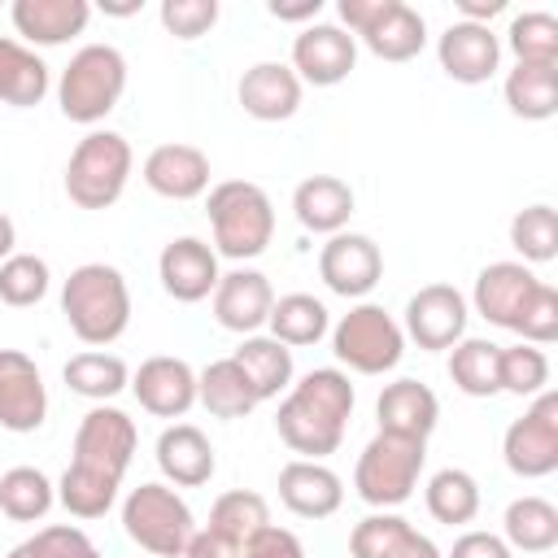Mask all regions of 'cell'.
Instances as JSON below:
<instances>
[{"instance_id":"603a6c76","label":"cell","mask_w":558,"mask_h":558,"mask_svg":"<svg viewBox=\"0 0 558 558\" xmlns=\"http://www.w3.org/2000/svg\"><path fill=\"white\" fill-rule=\"evenodd\" d=\"M153 458H157V471L166 475L170 488H201L218 471V453H214L209 436L201 427H192V423L161 427Z\"/></svg>"},{"instance_id":"1f68e13d","label":"cell","mask_w":558,"mask_h":558,"mask_svg":"<svg viewBox=\"0 0 558 558\" xmlns=\"http://www.w3.org/2000/svg\"><path fill=\"white\" fill-rule=\"evenodd\" d=\"M196 401L214 418H248L262 405L257 392H253V384L235 366V357H218L205 371H196Z\"/></svg>"},{"instance_id":"db71d44e","label":"cell","mask_w":558,"mask_h":558,"mask_svg":"<svg viewBox=\"0 0 558 558\" xmlns=\"http://www.w3.org/2000/svg\"><path fill=\"white\" fill-rule=\"evenodd\" d=\"M497 13H506V0H458V22L488 26Z\"/></svg>"},{"instance_id":"816d5d0a","label":"cell","mask_w":558,"mask_h":558,"mask_svg":"<svg viewBox=\"0 0 558 558\" xmlns=\"http://www.w3.org/2000/svg\"><path fill=\"white\" fill-rule=\"evenodd\" d=\"M388 558H445V554H440V545H436L427 532H418V527L410 523V527L401 532V541L392 545Z\"/></svg>"},{"instance_id":"52a82bcc","label":"cell","mask_w":558,"mask_h":558,"mask_svg":"<svg viewBox=\"0 0 558 558\" xmlns=\"http://www.w3.org/2000/svg\"><path fill=\"white\" fill-rule=\"evenodd\" d=\"M122 532L153 558H183L196 519L179 488L148 480L122 497Z\"/></svg>"},{"instance_id":"680465c9","label":"cell","mask_w":558,"mask_h":558,"mask_svg":"<svg viewBox=\"0 0 558 558\" xmlns=\"http://www.w3.org/2000/svg\"><path fill=\"white\" fill-rule=\"evenodd\" d=\"M541 558H549V554H541Z\"/></svg>"},{"instance_id":"f546056e","label":"cell","mask_w":558,"mask_h":558,"mask_svg":"<svg viewBox=\"0 0 558 558\" xmlns=\"http://www.w3.org/2000/svg\"><path fill=\"white\" fill-rule=\"evenodd\" d=\"M501 541L514 549V554H554L558 545V506L527 493V497H514L501 514Z\"/></svg>"},{"instance_id":"7bdbcfd3","label":"cell","mask_w":558,"mask_h":558,"mask_svg":"<svg viewBox=\"0 0 558 558\" xmlns=\"http://www.w3.org/2000/svg\"><path fill=\"white\" fill-rule=\"evenodd\" d=\"M497 379H501V392H514V397H536L549 388V357L545 349L536 344H506L501 357H497Z\"/></svg>"},{"instance_id":"74e56055","label":"cell","mask_w":558,"mask_h":558,"mask_svg":"<svg viewBox=\"0 0 558 558\" xmlns=\"http://www.w3.org/2000/svg\"><path fill=\"white\" fill-rule=\"evenodd\" d=\"M57 506V484L39 466H9L0 475V514L13 523H39Z\"/></svg>"},{"instance_id":"c3c4849f","label":"cell","mask_w":558,"mask_h":558,"mask_svg":"<svg viewBox=\"0 0 558 558\" xmlns=\"http://www.w3.org/2000/svg\"><path fill=\"white\" fill-rule=\"evenodd\" d=\"M240 554L244 558H310L305 545H301V536L292 527H279V523H266L253 541H244Z\"/></svg>"},{"instance_id":"5b68a950","label":"cell","mask_w":558,"mask_h":558,"mask_svg":"<svg viewBox=\"0 0 558 558\" xmlns=\"http://www.w3.org/2000/svg\"><path fill=\"white\" fill-rule=\"evenodd\" d=\"M131 170H135V153H131L126 135H118L109 126L105 131L92 126L65 161V196L78 209H109L126 192Z\"/></svg>"},{"instance_id":"6da1fadb","label":"cell","mask_w":558,"mask_h":558,"mask_svg":"<svg viewBox=\"0 0 558 558\" xmlns=\"http://www.w3.org/2000/svg\"><path fill=\"white\" fill-rule=\"evenodd\" d=\"M353 401L357 392L340 366H314L301 379H292V388L283 392L275 410V432L292 453L323 462L327 453L340 449Z\"/></svg>"},{"instance_id":"9a60e30c","label":"cell","mask_w":558,"mask_h":558,"mask_svg":"<svg viewBox=\"0 0 558 558\" xmlns=\"http://www.w3.org/2000/svg\"><path fill=\"white\" fill-rule=\"evenodd\" d=\"M157 279L166 288V296H174L179 305H196V301H209L218 279H222V266H218V253L209 240L201 235H179L161 248L157 257Z\"/></svg>"},{"instance_id":"8d00e7d4","label":"cell","mask_w":558,"mask_h":558,"mask_svg":"<svg viewBox=\"0 0 558 558\" xmlns=\"http://www.w3.org/2000/svg\"><path fill=\"white\" fill-rule=\"evenodd\" d=\"M118 488L122 480L105 475V471H92L83 462H70L57 480V501L74 514V519H105L118 501Z\"/></svg>"},{"instance_id":"f35d334b","label":"cell","mask_w":558,"mask_h":558,"mask_svg":"<svg viewBox=\"0 0 558 558\" xmlns=\"http://www.w3.org/2000/svg\"><path fill=\"white\" fill-rule=\"evenodd\" d=\"M266 523H270V501L262 493H253V488H231L209 506V523L205 527L222 532L227 541H235L244 549V541H253Z\"/></svg>"},{"instance_id":"11a10c76","label":"cell","mask_w":558,"mask_h":558,"mask_svg":"<svg viewBox=\"0 0 558 558\" xmlns=\"http://www.w3.org/2000/svg\"><path fill=\"white\" fill-rule=\"evenodd\" d=\"M17 253V227L9 214H0V262H9Z\"/></svg>"},{"instance_id":"681fc988","label":"cell","mask_w":558,"mask_h":558,"mask_svg":"<svg viewBox=\"0 0 558 558\" xmlns=\"http://www.w3.org/2000/svg\"><path fill=\"white\" fill-rule=\"evenodd\" d=\"M445 558H514V549L497 536V532H484V527H471L453 541V549Z\"/></svg>"},{"instance_id":"8992f818","label":"cell","mask_w":558,"mask_h":558,"mask_svg":"<svg viewBox=\"0 0 558 558\" xmlns=\"http://www.w3.org/2000/svg\"><path fill=\"white\" fill-rule=\"evenodd\" d=\"M423 462H427V440L375 432L366 440V449L357 453L353 493L371 510H397V506H405L414 497L418 475H423Z\"/></svg>"},{"instance_id":"7a4b0ae2","label":"cell","mask_w":558,"mask_h":558,"mask_svg":"<svg viewBox=\"0 0 558 558\" xmlns=\"http://www.w3.org/2000/svg\"><path fill=\"white\" fill-rule=\"evenodd\" d=\"M61 314L70 323V331L92 344L105 349L113 344L126 327H131V288L126 275L109 262H83L70 270V279L61 283Z\"/></svg>"},{"instance_id":"ab89813d","label":"cell","mask_w":558,"mask_h":558,"mask_svg":"<svg viewBox=\"0 0 558 558\" xmlns=\"http://www.w3.org/2000/svg\"><path fill=\"white\" fill-rule=\"evenodd\" d=\"M506 48L514 52V61L527 65H558V17L545 9H527L514 13L506 26Z\"/></svg>"},{"instance_id":"ffe728a7","label":"cell","mask_w":558,"mask_h":558,"mask_svg":"<svg viewBox=\"0 0 558 558\" xmlns=\"http://www.w3.org/2000/svg\"><path fill=\"white\" fill-rule=\"evenodd\" d=\"M209 301H214L218 327H227V331H235V336H257V331L266 327V318H270L275 288H270V279H266L262 270L235 266V270H227V275L218 279V288H214Z\"/></svg>"},{"instance_id":"e575fe53","label":"cell","mask_w":558,"mask_h":558,"mask_svg":"<svg viewBox=\"0 0 558 558\" xmlns=\"http://www.w3.org/2000/svg\"><path fill=\"white\" fill-rule=\"evenodd\" d=\"M423 501H427V514L445 527H466L475 514H480V484L471 471L462 466H440L427 488H423Z\"/></svg>"},{"instance_id":"4dcf8cb0","label":"cell","mask_w":558,"mask_h":558,"mask_svg":"<svg viewBox=\"0 0 558 558\" xmlns=\"http://www.w3.org/2000/svg\"><path fill=\"white\" fill-rule=\"evenodd\" d=\"M506 109L523 122H545L558 113V65H527L514 61L501 83Z\"/></svg>"},{"instance_id":"5bb4252c","label":"cell","mask_w":558,"mask_h":558,"mask_svg":"<svg viewBox=\"0 0 558 558\" xmlns=\"http://www.w3.org/2000/svg\"><path fill=\"white\" fill-rule=\"evenodd\" d=\"M466 318H471V305L453 283H427L405 301L401 331L418 349L440 353V349H453L466 336Z\"/></svg>"},{"instance_id":"d590c367","label":"cell","mask_w":558,"mask_h":558,"mask_svg":"<svg viewBox=\"0 0 558 558\" xmlns=\"http://www.w3.org/2000/svg\"><path fill=\"white\" fill-rule=\"evenodd\" d=\"M497 357H501V344H493L484 336H462L449 349V379H453V388L466 392V397H497L501 392Z\"/></svg>"},{"instance_id":"4316f807","label":"cell","mask_w":558,"mask_h":558,"mask_svg":"<svg viewBox=\"0 0 558 558\" xmlns=\"http://www.w3.org/2000/svg\"><path fill=\"white\" fill-rule=\"evenodd\" d=\"M353 205H357V196H353V187H349L340 174H310V179H301L296 192H292V214H296V222H301L305 231H314V235H336V231H344L349 218H353Z\"/></svg>"},{"instance_id":"44dd1931","label":"cell","mask_w":558,"mask_h":558,"mask_svg":"<svg viewBox=\"0 0 558 558\" xmlns=\"http://www.w3.org/2000/svg\"><path fill=\"white\" fill-rule=\"evenodd\" d=\"M301 96H305V87L288 61H257L235 83L240 109L257 122H288L301 109Z\"/></svg>"},{"instance_id":"ba28073f","label":"cell","mask_w":558,"mask_h":558,"mask_svg":"<svg viewBox=\"0 0 558 558\" xmlns=\"http://www.w3.org/2000/svg\"><path fill=\"white\" fill-rule=\"evenodd\" d=\"M336 17L379 61H414L427 44V22L405 0H340Z\"/></svg>"},{"instance_id":"7402d4cb","label":"cell","mask_w":558,"mask_h":558,"mask_svg":"<svg viewBox=\"0 0 558 558\" xmlns=\"http://www.w3.org/2000/svg\"><path fill=\"white\" fill-rule=\"evenodd\" d=\"M9 22L26 48H57L87 31L92 4L87 0H13Z\"/></svg>"},{"instance_id":"30bf717a","label":"cell","mask_w":558,"mask_h":558,"mask_svg":"<svg viewBox=\"0 0 558 558\" xmlns=\"http://www.w3.org/2000/svg\"><path fill=\"white\" fill-rule=\"evenodd\" d=\"M501 462L519 480H545L558 471V392L554 388L536 392L532 405L506 427Z\"/></svg>"},{"instance_id":"e0dca14e","label":"cell","mask_w":558,"mask_h":558,"mask_svg":"<svg viewBox=\"0 0 558 558\" xmlns=\"http://www.w3.org/2000/svg\"><path fill=\"white\" fill-rule=\"evenodd\" d=\"M131 392L153 418H183L196 405V371L174 353H157L131 371Z\"/></svg>"},{"instance_id":"6f0895ef","label":"cell","mask_w":558,"mask_h":558,"mask_svg":"<svg viewBox=\"0 0 558 558\" xmlns=\"http://www.w3.org/2000/svg\"><path fill=\"white\" fill-rule=\"evenodd\" d=\"M78 558H105V554H100V549H96V545H87V549H83V554H78Z\"/></svg>"},{"instance_id":"ac0fdd59","label":"cell","mask_w":558,"mask_h":558,"mask_svg":"<svg viewBox=\"0 0 558 558\" xmlns=\"http://www.w3.org/2000/svg\"><path fill=\"white\" fill-rule=\"evenodd\" d=\"M436 61L453 83L480 87L501 70V35L475 22H449L436 39Z\"/></svg>"},{"instance_id":"8fae6325","label":"cell","mask_w":558,"mask_h":558,"mask_svg":"<svg viewBox=\"0 0 558 558\" xmlns=\"http://www.w3.org/2000/svg\"><path fill=\"white\" fill-rule=\"evenodd\" d=\"M318 279L344 301H366L384 279V253L362 231H336L318 248Z\"/></svg>"},{"instance_id":"3957f363","label":"cell","mask_w":558,"mask_h":558,"mask_svg":"<svg viewBox=\"0 0 558 558\" xmlns=\"http://www.w3.org/2000/svg\"><path fill=\"white\" fill-rule=\"evenodd\" d=\"M205 214L214 227V253L227 262H253L275 240V205L253 179H222L205 196Z\"/></svg>"},{"instance_id":"f907efd6","label":"cell","mask_w":558,"mask_h":558,"mask_svg":"<svg viewBox=\"0 0 558 558\" xmlns=\"http://www.w3.org/2000/svg\"><path fill=\"white\" fill-rule=\"evenodd\" d=\"M183 558H244V554H240V545L227 541L222 532H214V527H196L192 541H187V549H183Z\"/></svg>"},{"instance_id":"836d02e7","label":"cell","mask_w":558,"mask_h":558,"mask_svg":"<svg viewBox=\"0 0 558 558\" xmlns=\"http://www.w3.org/2000/svg\"><path fill=\"white\" fill-rule=\"evenodd\" d=\"M61 379L70 392L96 401V405H109L118 392L131 388V366L118 357V353H105V349H87V353H74L65 366H61Z\"/></svg>"},{"instance_id":"f1b7e54d","label":"cell","mask_w":558,"mask_h":558,"mask_svg":"<svg viewBox=\"0 0 558 558\" xmlns=\"http://www.w3.org/2000/svg\"><path fill=\"white\" fill-rule=\"evenodd\" d=\"M235 357V366L244 371V379L253 384V392H257V401H275L279 392H288L292 388V379H296V362H292V349L288 344H279L275 336H244L240 340V349L231 353Z\"/></svg>"},{"instance_id":"484cf974","label":"cell","mask_w":558,"mask_h":558,"mask_svg":"<svg viewBox=\"0 0 558 558\" xmlns=\"http://www.w3.org/2000/svg\"><path fill=\"white\" fill-rule=\"evenodd\" d=\"M375 418H379V432L427 440L440 423V397L418 379H392L375 401Z\"/></svg>"},{"instance_id":"2e32d148","label":"cell","mask_w":558,"mask_h":558,"mask_svg":"<svg viewBox=\"0 0 558 558\" xmlns=\"http://www.w3.org/2000/svg\"><path fill=\"white\" fill-rule=\"evenodd\" d=\"M48 418V388L31 353L0 349V427L4 432H39Z\"/></svg>"},{"instance_id":"d6a6232c","label":"cell","mask_w":558,"mask_h":558,"mask_svg":"<svg viewBox=\"0 0 558 558\" xmlns=\"http://www.w3.org/2000/svg\"><path fill=\"white\" fill-rule=\"evenodd\" d=\"M327 331H331V314L318 296H310V292L275 296L270 318H266V336H275L288 349H305V344H318Z\"/></svg>"},{"instance_id":"7c38bea8","label":"cell","mask_w":558,"mask_h":558,"mask_svg":"<svg viewBox=\"0 0 558 558\" xmlns=\"http://www.w3.org/2000/svg\"><path fill=\"white\" fill-rule=\"evenodd\" d=\"M135 445H140V432H135V418L118 405H92L74 432V458L70 462H83L92 471H105L113 480L126 475L131 458H135Z\"/></svg>"},{"instance_id":"83f0119b","label":"cell","mask_w":558,"mask_h":558,"mask_svg":"<svg viewBox=\"0 0 558 558\" xmlns=\"http://www.w3.org/2000/svg\"><path fill=\"white\" fill-rule=\"evenodd\" d=\"M52 87L48 61L26 48L17 35H0V105L9 109H35Z\"/></svg>"},{"instance_id":"9c48e42d","label":"cell","mask_w":558,"mask_h":558,"mask_svg":"<svg viewBox=\"0 0 558 558\" xmlns=\"http://www.w3.org/2000/svg\"><path fill=\"white\" fill-rule=\"evenodd\" d=\"M331 353L357 375H388L405 357V331L384 305L353 301L349 314H340L331 327Z\"/></svg>"},{"instance_id":"4fadbf2b","label":"cell","mask_w":558,"mask_h":558,"mask_svg":"<svg viewBox=\"0 0 558 558\" xmlns=\"http://www.w3.org/2000/svg\"><path fill=\"white\" fill-rule=\"evenodd\" d=\"M288 65L301 78V87L305 83L310 87H336L357 65V39L340 22H310L292 39V61Z\"/></svg>"},{"instance_id":"277c9868","label":"cell","mask_w":558,"mask_h":558,"mask_svg":"<svg viewBox=\"0 0 558 558\" xmlns=\"http://www.w3.org/2000/svg\"><path fill=\"white\" fill-rule=\"evenodd\" d=\"M122 92H126V57L113 44H83L57 78V105L78 126L105 122L118 109Z\"/></svg>"},{"instance_id":"cb8c5ba5","label":"cell","mask_w":558,"mask_h":558,"mask_svg":"<svg viewBox=\"0 0 558 558\" xmlns=\"http://www.w3.org/2000/svg\"><path fill=\"white\" fill-rule=\"evenodd\" d=\"M279 501L296 519H331L344 506V480L314 458H292L279 471Z\"/></svg>"},{"instance_id":"7dc6e473","label":"cell","mask_w":558,"mask_h":558,"mask_svg":"<svg viewBox=\"0 0 558 558\" xmlns=\"http://www.w3.org/2000/svg\"><path fill=\"white\" fill-rule=\"evenodd\" d=\"M157 17H161L166 35L192 44V39H201V35L214 31V22H218V0H161Z\"/></svg>"},{"instance_id":"b9f144b4","label":"cell","mask_w":558,"mask_h":558,"mask_svg":"<svg viewBox=\"0 0 558 558\" xmlns=\"http://www.w3.org/2000/svg\"><path fill=\"white\" fill-rule=\"evenodd\" d=\"M52 288V270L39 253H13L9 262H0V301L13 310H31L48 296Z\"/></svg>"},{"instance_id":"9f6ffc18","label":"cell","mask_w":558,"mask_h":558,"mask_svg":"<svg viewBox=\"0 0 558 558\" xmlns=\"http://www.w3.org/2000/svg\"><path fill=\"white\" fill-rule=\"evenodd\" d=\"M100 9H105L109 17H131V13H140V9H144V0H105Z\"/></svg>"},{"instance_id":"d6986e66","label":"cell","mask_w":558,"mask_h":558,"mask_svg":"<svg viewBox=\"0 0 558 558\" xmlns=\"http://www.w3.org/2000/svg\"><path fill=\"white\" fill-rule=\"evenodd\" d=\"M536 275L532 266L523 262H488L480 275H475V288H471V310L488 323V327H501V331H514L519 323V310L527 305V296L536 292Z\"/></svg>"},{"instance_id":"d4e9b609","label":"cell","mask_w":558,"mask_h":558,"mask_svg":"<svg viewBox=\"0 0 558 558\" xmlns=\"http://www.w3.org/2000/svg\"><path fill=\"white\" fill-rule=\"evenodd\" d=\"M144 183L166 201H196L209 192V157L196 144H157L144 157Z\"/></svg>"},{"instance_id":"f5cc1de1","label":"cell","mask_w":558,"mask_h":558,"mask_svg":"<svg viewBox=\"0 0 558 558\" xmlns=\"http://www.w3.org/2000/svg\"><path fill=\"white\" fill-rule=\"evenodd\" d=\"M270 9V17H279V22H318V13H323V0H270L266 4Z\"/></svg>"},{"instance_id":"60d3db41","label":"cell","mask_w":558,"mask_h":558,"mask_svg":"<svg viewBox=\"0 0 558 558\" xmlns=\"http://www.w3.org/2000/svg\"><path fill=\"white\" fill-rule=\"evenodd\" d=\"M510 248L523 257V266H545L558 257V214L554 205H527L510 218Z\"/></svg>"},{"instance_id":"f6af8a7d","label":"cell","mask_w":558,"mask_h":558,"mask_svg":"<svg viewBox=\"0 0 558 558\" xmlns=\"http://www.w3.org/2000/svg\"><path fill=\"white\" fill-rule=\"evenodd\" d=\"M514 336H519L523 344H536V349H545V344L558 340V292H554L545 279L536 283V292H532L527 305L519 310Z\"/></svg>"},{"instance_id":"bcb514c9","label":"cell","mask_w":558,"mask_h":558,"mask_svg":"<svg viewBox=\"0 0 558 558\" xmlns=\"http://www.w3.org/2000/svg\"><path fill=\"white\" fill-rule=\"evenodd\" d=\"M87 545H92V541H87V532H83L78 523H48V527H39L35 536L17 541V545L9 549V558H78Z\"/></svg>"},{"instance_id":"ee69618b","label":"cell","mask_w":558,"mask_h":558,"mask_svg":"<svg viewBox=\"0 0 558 558\" xmlns=\"http://www.w3.org/2000/svg\"><path fill=\"white\" fill-rule=\"evenodd\" d=\"M405 527H410V519H401V514H392V510L366 514V519L353 523V532H349V558H388Z\"/></svg>"}]
</instances>
